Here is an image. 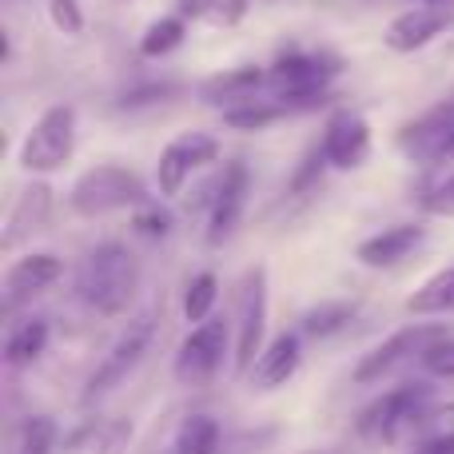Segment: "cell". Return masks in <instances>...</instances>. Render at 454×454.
<instances>
[{
	"mask_svg": "<svg viewBox=\"0 0 454 454\" xmlns=\"http://www.w3.org/2000/svg\"><path fill=\"white\" fill-rule=\"evenodd\" d=\"M76 291L96 315L116 319V315L128 311V303H132L136 291H140V259L120 239L96 243V247L88 251V259L80 263Z\"/></svg>",
	"mask_w": 454,
	"mask_h": 454,
	"instance_id": "cell-1",
	"label": "cell"
},
{
	"mask_svg": "<svg viewBox=\"0 0 454 454\" xmlns=\"http://www.w3.org/2000/svg\"><path fill=\"white\" fill-rule=\"evenodd\" d=\"M339 72H343L339 56L323 52V48H291V52L275 56L267 76H271L275 96L291 100L295 112H311V108H319V104H327V88Z\"/></svg>",
	"mask_w": 454,
	"mask_h": 454,
	"instance_id": "cell-2",
	"label": "cell"
},
{
	"mask_svg": "<svg viewBox=\"0 0 454 454\" xmlns=\"http://www.w3.org/2000/svg\"><path fill=\"white\" fill-rule=\"evenodd\" d=\"M152 204L144 180L124 164H96L72 184L68 207L84 220H100L112 212H136V207Z\"/></svg>",
	"mask_w": 454,
	"mask_h": 454,
	"instance_id": "cell-3",
	"label": "cell"
},
{
	"mask_svg": "<svg viewBox=\"0 0 454 454\" xmlns=\"http://www.w3.org/2000/svg\"><path fill=\"white\" fill-rule=\"evenodd\" d=\"M427 419H431V387L403 383V387H395V391L379 395L375 403H367V407L359 411L355 431L375 442H399V439H407L415 427H423Z\"/></svg>",
	"mask_w": 454,
	"mask_h": 454,
	"instance_id": "cell-4",
	"label": "cell"
},
{
	"mask_svg": "<svg viewBox=\"0 0 454 454\" xmlns=\"http://www.w3.org/2000/svg\"><path fill=\"white\" fill-rule=\"evenodd\" d=\"M156 327H160V311H156V307H148V311L136 315V319L120 331L116 343L108 347V355H104V359L96 363V371L88 375V387H84V403H88V407H92V403H100L104 395H112L136 367H140L144 355H148V347H152V339H156Z\"/></svg>",
	"mask_w": 454,
	"mask_h": 454,
	"instance_id": "cell-5",
	"label": "cell"
},
{
	"mask_svg": "<svg viewBox=\"0 0 454 454\" xmlns=\"http://www.w3.org/2000/svg\"><path fill=\"white\" fill-rule=\"evenodd\" d=\"M76 152V108L72 104H52L36 116L28 136L20 140V168L32 176L60 172Z\"/></svg>",
	"mask_w": 454,
	"mask_h": 454,
	"instance_id": "cell-6",
	"label": "cell"
},
{
	"mask_svg": "<svg viewBox=\"0 0 454 454\" xmlns=\"http://www.w3.org/2000/svg\"><path fill=\"white\" fill-rule=\"evenodd\" d=\"M267 335V271L263 267H247L239 279V295H235V355L231 367L235 375H247L255 359L263 355Z\"/></svg>",
	"mask_w": 454,
	"mask_h": 454,
	"instance_id": "cell-7",
	"label": "cell"
},
{
	"mask_svg": "<svg viewBox=\"0 0 454 454\" xmlns=\"http://www.w3.org/2000/svg\"><path fill=\"white\" fill-rule=\"evenodd\" d=\"M399 152L423 168H447L454 164V88L442 96L434 108L403 124Z\"/></svg>",
	"mask_w": 454,
	"mask_h": 454,
	"instance_id": "cell-8",
	"label": "cell"
},
{
	"mask_svg": "<svg viewBox=\"0 0 454 454\" xmlns=\"http://www.w3.org/2000/svg\"><path fill=\"white\" fill-rule=\"evenodd\" d=\"M227 343H231V323L223 315H212L207 323H196L188 331V339L180 343L172 363L176 383L184 387H204L220 375L223 359H227Z\"/></svg>",
	"mask_w": 454,
	"mask_h": 454,
	"instance_id": "cell-9",
	"label": "cell"
},
{
	"mask_svg": "<svg viewBox=\"0 0 454 454\" xmlns=\"http://www.w3.org/2000/svg\"><path fill=\"white\" fill-rule=\"evenodd\" d=\"M439 339H447V327L442 323H411V327L395 331L387 343H379L375 351H367L355 367V383H379V379L395 375L399 367H407L411 359H423Z\"/></svg>",
	"mask_w": 454,
	"mask_h": 454,
	"instance_id": "cell-10",
	"label": "cell"
},
{
	"mask_svg": "<svg viewBox=\"0 0 454 454\" xmlns=\"http://www.w3.org/2000/svg\"><path fill=\"white\" fill-rule=\"evenodd\" d=\"M220 160V140L212 132H180L156 160V188L164 200L184 196L188 180L200 168L215 164Z\"/></svg>",
	"mask_w": 454,
	"mask_h": 454,
	"instance_id": "cell-11",
	"label": "cell"
},
{
	"mask_svg": "<svg viewBox=\"0 0 454 454\" xmlns=\"http://www.w3.org/2000/svg\"><path fill=\"white\" fill-rule=\"evenodd\" d=\"M319 148L335 172H359L371 160V124L355 108H335L323 124Z\"/></svg>",
	"mask_w": 454,
	"mask_h": 454,
	"instance_id": "cell-12",
	"label": "cell"
},
{
	"mask_svg": "<svg viewBox=\"0 0 454 454\" xmlns=\"http://www.w3.org/2000/svg\"><path fill=\"white\" fill-rule=\"evenodd\" d=\"M251 196V172L243 160H231L223 168V176L212 184V204H207V243L220 247L235 235V227L243 220V207Z\"/></svg>",
	"mask_w": 454,
	"mask_h": 454,
	"instance_id": "cell-13",
	"label": "cell"
},
{
	"mask_svg": "<svg viewBox=\"0 0 454 454\" xmlns=\"http://www.w3.org/2000/svg\"><path fill=\"white\" fill-rule=\"evenodd\" d=\"M60 275H64V263L52 255V251H32V255L16 259V263L4 271V283H0L4 315H16L24 303H32L36 295H44Z\"/></svg>",
	"mask_w": 454,
	"mask_h": 454,
	"instance_id": "cell-14",
	"label": "cell"
},
{
	"mask_svg": "<svg viewBox=\"0 0 454 454\" xmlns=\"http://www.w3.org/2000/svg\"><path fill=\"white\" fill-rule=\"evenodd\" d=\"M454 28V8H434V4H415L407 8V12H399L391 24H387L383 32V44L391 48V52H419V48H427L431 40L447 36Z\"/></svg>",
	"mask_w": 454,
	"mask_h": 454,
	"instance_id": "cell-15",
	"label": "cell"
},
{
	"mask_svg": "<svg viewBox=\"0 0 454 454\" xmlns=\"http://www.w3.org/2000/svg\"><path fill=\"white\" fill-rule=\"evenodd\" d=\"M271 92V76L267 68H255V64H243V68H227L220 76L204 80L200 84V100L212 104V108H235V104H247V100H259V96Z\"/></svg>",
	"mask_w": 454,
	"mask_h": 454,
	"instance_id": "cell-16",
	"label": "cell"
},
{
	"mask_svg": "<svg viewBox=\"0 0 454 454\" xmlns=\"http://www.w3.org/2000/svg\"><path fill=\"white\" fill-rule=\"evenodd\" d=\"M48 215H52V188H48V184H28V188L16 196L12 212H8L4 231H0V247L16 251L24 239L44 231Z\"/></svg>",
	"mask_w": 454,
	"mask_h": 454,
	"instance_id": "cell-17",
	"label": "cell"
},
{
	"mask_svg": "<svg viewBox=\"0 0 454 454\" xmlns=\"http://www.w3.org/2000/svg\"><path fill=\"white\" fill-rule=\"evenodd\" d=\"M427 243V227L423 223H395V227H383L379 235H371V239H363L359 247H355V259H359L363 267H399L403 259L411 255V251H419Z\"/></svg>",
	"mask_w": 454,
	"mask_h": 454,
	"instance_id": "cell-18",
	"label": "cell"
},
{
	"mask_svg": "<svg viewBox=\"0 0 454 454\" xmlns=\"http://www.w3.org/2000/svg\"><path fill=\"white\" fill-rule=\"evenodd\" d=\"M299 359H303V351H299L295 331L275 335L271 343L263 347V355L255 359V367L247 371L251 391H275V387H287L291 379H295V371H299Z\"/></svg>",
	"mask_w": 454,
	"mask_h": 454,
	"instance_id": "cell-19",
	"label": "cell"
},
{
	"mask_svg": "<svg viewBox=\"0 0 454 454\" xmlns=\"http://www.w3.org/2000/svg\"><path fill=\"white\" fill-rule=\"evenodd\" d=\"M283 116H295V104L283 100V96L267 92L259 100H247V104H235V108L223 112V124L231 132H263V128L279 124Z\"/></svg>",
	"mask_w": 454,
	"mask_h": 454,
	"instance_id": "cell-20",
	"label": "cell"
},
{
	"mask_svg": "<svg viewBox=\"0 0 454 454\" xmlns=\"http://www.w3.org/2000/svg\"><path fill=\"white\" fill-rule=\"evenodd\" d=\"M48 347V319H20L4 335V363L12 371L32 367Z\"/></svg>",
	"mask_w": 454,
	"mask_h": 454,
	"instance_id": "cell-21",
	"label": "cell"
},
{
	"mask_svg": "<svg viewBox=\"0 0 454 454\" xmlns=\"http://www.w3.org/2000/svg\"><path fill=\"white\" fill-rule=\"evenodd\" d=\"M223 431L212 415H188L176 427L172 439V454H220Z\"/></svg>",
	"mask_w": 454,
	"mask_h": 454,
	"instance_id": "cell-22",
	"label": "cell"
},
{
	"mask_svg": "<svg viewBox=\"0 0 454 454\" xmlns=\"http://www.w3.org/2000/svg\"><path fill=\"white\" fill-rule=\"evenodd\" d=\"M407 311L411 315H450L454 311V267H442L434 271L415 295L407 299Z\"/></svg>",
	"mask_w": 454,
	"mask_h": 454,
	"instance_id": "cell-23",
	"label": "cell"
},
{
	"mask_svg": "<svg viewBox=\"0 0 454 454\" xmlns=\"http://www.w3.org/2000/svg\"><path fill=\"white\" fill-rule=\"evenodd\" d=\"M56 447V423L48 415H28L8 431L4 454H52Z\"/></svg>",
	"mask_w": 454,
	"mask_h": 454,
	"instance_id": "cell-24",
	"label": "cell"
},
{
	"mask_svg": "<svg viewBox=\"0 0 454 454\" xmlns=\"http://www.w3.org/2000/svg\"><path fill=\"white\" fill-rule=\"evenodd\" d=\"M355 315H359V303H355V299H327V303L311 307V311L303 315V335L327 339V335H335V331H343Z\"/></svg>",
	"mask_w": 454,
	"mask_h": 454,
	"instance_id": "cell-25",
	"label": "cell"
},
{
	"mask_svg": "<svg viewBox=\"0 0 454 454\" xmlns=\"http://www.w3.org/2000/svg\"><path fill=\"white\" fill-rule=\"evenodd\" d=\"M184 36H188V20H184L180 12H176V16H160V20H152L148 28H144L140 56H148V60H160V56L176 52V48L184 44Z\"/></svg>",
	"mask_w": 454,
	"mask_h": 454,
	"instance_id": "cell-26",
	"label": "cell"
},
{
	"mask_svg": "<svg viewBox=\"0 0 454 454\" xmlns=\"http://www.w3.org/2000/svg\"><path fill=\"white\" fill-rule=\"evenodd\" d=\"M215 299H220V279H215L212 271H200L196 279L188 283V291H184V315H188V323L212 319Z\"/></svg>",
	"mask_w": 454,
	"mask_h": 454,
	"instance_id": "cell-27",
	"label": "cell"
},
{
	"mask_svg": "<svg viewBox=\"0 0 454 454\" xmlns=\"http://www.w3.org/2000/svg\"><path fill=\"white\" fill-rule=\"evenodd\" d=\"M423 207L431 215H454V164L434 168V180L423 188Z\"/></svg>",
	"mask_w": 454,
	"mask_h": 454,
	"instance_id": "cell-28",
	"label": "cell"
},
{
	"mask_svg": "<svg viewBox=\"0 0 454 454\" xmlns=\"http://www.w3.org/2000/svg\"><path fill=\"white\" fill-rule=\"evenodd\" d=\"M128 447H132V423L124 419L100 423L92 431V454H128Z\"/></svg>",
	"mask_w": 454,
	"mask_h": 454,
	"instance_id": "cell-29",
	"label": "cell"
},
{
	"mask_svg": "<svg viewBox=\"0 0 454 454\" xmlns=\"http://www.w3.org/2000/svg\"><path fill=\"white\" fill-rule=\"evenodd\" d=\"M132 227H136V235H144V239H168V235H172V215L152 200V204H144L132 212Z\"/></svg>",
	"mask_w": 454,
	"mask_h": 454,
	"instance_id": "cell-30",
	"label": "cell"
},
{
	"mask_svg": "<svg viewBox=\"0 0 454 454\" xmlns=\"http://www.w3.org/2000/svg\"><path fill=\"white\" fill-rule=\"evenodd\" d=\"M48 16H52L56 32H64V36H80L84 32V12H80L76 0H48Z\"/></svg>",
	"mask_w": 454,
	"mask_h": 454,
	"instance_id": "cell-31",
	"label": "cell"
},
{
	"mask_svg": "<svg viewBox=\"0 0 454 454\" xmlns=\"http://www.w3.org/2000/svg\"><path fill=\"white\" fill-rule=\"evenodd\" d=\"M419 363H423L427 375H434V379H454V339H450V335L439 339V343H434Z\"/></svg>",
	"mask_w": 454,
	"mask_h": 454,
	"instance_id": "cell-32",
	"label": "cell"
},
{
	"mask_svg": "<svg viewBox=\"0 0 454 454\" xmlns=\"http://www.w3.org/2000/svg\"><path fill=\"white\" fill-rule=\"evenodd\" d=\"M243 16H247V0H207V8H204V20L212 28H231Z\"/></svg>",
	"mask_w": 454,
	"mask_h": 454,
	"instance_id": "cell-33",
	"label": "cell"
},
{
	"mask_svg": "<svg viewBox=\"0 0 454 454\" xmlns=\"http://www.w3.org/2000/svg\"><path fill=\"white\" fill-rule=\"evenodd\" d=\"M323 168H331V164H327V156H323V148H311V156L303 160V168H299V172L291 176V192H295V196H303V192H311L315 184H319Z\"/></svg>",
	"mask_w": 454,
	"mask_h": 454,
	"instance_id": "cell-34",
	"label": "cell"
},
{
	"mask_svg": "<svg viewBox=\"0 0 454 454\" xmlns=\"http://www.w3.org/2000/svg\"><path fill=\"white\" fill-rule=\"evenodd\" d=\"M176 88L172 84H152V88H140V92H124V108H140V104H156L164 96H172Z\"/></svg>",
	"mask_w": 454,
	"mask_h": 454,
	"instance_id": "cell-35",
	"label": "cell"
},
{
	"mask_svg": "<svg viewBox=\"0 0 454 454\" xmlns=\"http://www.w3.org/2000/svg\"><path fill=\"white\" fill-rule=\"evenodd\" d=\"M411 454H454V434H431V439H423Z\"/></svg>",
	"mask_w": 454,
	"mask_h": 454,
	"instance_id": "cell-36",
	"label": "cell"
},
{
	"mask_svg": "<svg viewBox=\"0 0 454 454\" xmlns=\"http://www.w3.org/2000/svg\"><path fill=\"white\" fill-rule=\"evenodd\" d=\"M204 8H207V0H180V16L184 20H204Z\"/></svg>",
	"mask_w": 454,
	"mask_h": 454,
	"instance_id": "cell-37",
	"label": "cell"
},
{
	"mask_svg": "<svg viewBox=\"0 0 454 454\" xmlns=\"http://www.w3.org/2000/svg\"><path fill=\"white\" fill-rule=\"evenodd\" d=\"M419 4H434V8H454V0H419Z\"/></svg>",
	"mask_w": 454,
	"mask_h": 454,
	"instance_id": "cell-38",
	"label": "cell"
},
{
	"mask_svg": "<svg viewBox=\"0 0 454 454\" xmlns=\"http://www.w3.org/2000/svg\"><path fill=\"white\" fill-rule=\"evenodd\" d=\"M315 454H331V450H315Z\"/></svg>",
	"mask_w": 454,
	"mask_h": 454,
	"instance_id": "cell-39",
	"label": "cell"
}]
</instances>
